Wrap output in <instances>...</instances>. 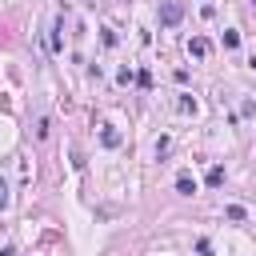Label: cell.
<instances>
[{"label":"cell","mask_w":256,"mask_h":256,"mask_svg":"<svg viewBox=\"0 0 256 256\" xmlns=\"http://www.w3.org/2000/svg\"><path fill=\"white\" fill-rule=\"evenodd\" d=\"M176 20H180V4L176 0H164L160 4V24H176Z\"/></svg>","instance_id":"1"},{"label":"cell","mask_w":256,"mask_h":256,"mask_svg":"<svg viewBox=\"0 0 256 256\" xmlns=\"http://www.w3.org/2000/svg\"><path fill=\"white\" fill-rule=\"evenodd\" d=\"M188 52H192L196 60H204V56H208V40H200V36H196V40H188Z\"/></svg>","instance_id":"3"},{"label":"cell","mask_w":256,"mask_h":256,"mask_svg":"<svg viewBox=\"0 0 256 256\" xmlns=\"http://www.w3.org/2000/svg\"><path fill=\"white\" fill-rule=\"evenodd\" d=\"M8 204V188H4V180H0V208Z\"/></svg>","instance_id":"6"},{"label":"cell","mask_w":256,"mask_h":256,"mask_svg":"<svg viewBox=\"0 0 256 256\" xmlns=\"http://www.w3.org/2000/svg\"><path fill=\"white\" fill-rule=\"evenodd\" d=\"M224 180V168H208V184H220Z\"/></svg>","instance_id":"4"},{"label":"cell","mask_w":256,"mask_h":256,"mask_svg":"<svg viewBox=\"0 0 256 256\" xmlns=\"http://www.w3.org/2000/svg\"><path fill=\"white\" fill-rule=\"evenodd\" d=\"M196 252H200V256H212V244H208V240H196Z\"/></svg>","instance_id":"5"},{"label":"cell","mask_w":256,"mask_h":256,"mask_svg":"<svg viewBox=\"0 0 256 256\" xmlns=\"http://www.w3.org/2000/svg\"><path fill=\"white\" fill-rule=\"evenodd\" d=\"M248 4H252V8H256V0H248Z\"/></svg>","instance_id":"8"},{"label":"cell","mask_w":256,"mask_h":256,"mask_svg":"<svg viewBox=\"0 0 256 256\" xmlns=\"http://www.w3.org/2000/svg\"><path fill=\"white\" fill-rule=\"evenodd\" d=\"M0 256H12V248H0Z\"/></svg>","instance_id":"7"},{"label":"cell","mask_w":256,"mask_h":256,"mask_svg":"<svg viewBox=\"0 0 256 256\" xmlns=\"http://www.w3.org/2000/svg\"><path fill=\"white\" fill-rule=\"evenodd\" d=\"M176 192H184V196H192V192H196V180H192L188 172H180V176H176Z\"/></svg>","instance_id":"2"}]
</instances>
